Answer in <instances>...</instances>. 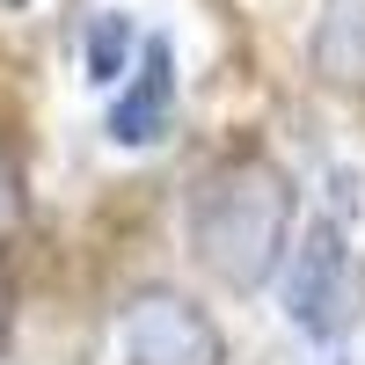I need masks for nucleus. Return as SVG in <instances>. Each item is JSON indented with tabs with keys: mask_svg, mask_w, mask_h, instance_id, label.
I'll return each instance as SVG.
<instances>
[{
	"mask_svg": "<svg viewBox=\"0 0 365 365\" xmlns=\"http://www.w3.org/2000/svg\"><path fill=\"white\" fill-rule=\"evenodd\" d=\"M190 249L197 263L212 270L220 285L234 292H256L285 256V234H292V182L278 161L263 154H241V161H220L197 190H190Z\"/></svg>",
	"mask_w": 365,
	"mask_h": 365,
	"instance_id": "nucleus-1",
	"label": "nucleus"
},
{
	"mask_svg": "<svg viewBox=\"0 0 365 365\" xmlns=\"http://www.w3.org/2000/svg\"><path fill=\"white\" fill-rule=\"evenodd\" d=\"M285 314L307 336H344L358 314V270L336 227H307V241L292 249V278H285Z\"/></svg>",
	"mask_w": 365,
	"mask_h": 365,
	"instance_id": "nucleus-2",
	"label": "nucleus"
},
{
	"mask_svg": "<svg viewBox=\"0 0 365 365\" xmlns=\"http://www.w3.org/2000/svg\"><path fill=\"white\" fill-rule=\"evenodd\" d=\"M125 358L132 365H220L227 344L205 307H190L175 292H139L125 307Z\"/></svg>",
	"mask_w": 365,
	"mask_h": 365,
	"instance_id": "nucleus-3",
	"label": "nucleus"
},
{
	"mask_svg": "<svg viewBox=\"0 0 365 365\" xmlns=\"http://www.w3.org/2000/svg\"><path fill=\"white\" fill-rule=\"evenodd\" d=\"M175 125V44L168 37H146L139 51V73L125 81V96L110 103V139L117 146H154Z\"/></svg>",
	"mask_w": 365,
	"mask_h": 365,
	"instance_id": "nucleus-4",
	"label": "nucleus"
},
{
	"mask_svg": "<svg viewBox=\"0 0 365 365\" xmlns=\"http://www.w3.org/2000/svg\"><path fill=\"white\" fill-rule=\"evenodd\" d=\"M314 73L329 88H358V96H365V0H322Z\"/></svg>",
	"mask_w": 365,
	"mask_h": 365,
	"instance_id": "nucleus-5",
	"label": "nucleus"
},
{
	"mask_svg": "<svg viewBox=\"0 0 365 365\" xmlns=\"http://www.w3.org/2000/svg\"><path fill=\"white\" fill-rule=\"evenodd\" d=\"M125 51H132V15H96V29H88V81H117Z\"/></svg>",
	"mask_w": 365,
	"mask_h": 365,
	"instance_id": "nucleus-6",
	"label": "nucleus"
},
{
	"mask_svg": "<svg viewBox=\"0 0 365 365\" xmlns=\"http://www.w3.org/2000/svg\"><path fill=\"white\" fill-rule=\"evenodd\" d=\"M15 220V182H8V168H0V227Z\"/></svg>",
	"mask_w": 365,
	"mask_h": 365,
	"instance_id": "nucleus-7",
	"label": "nucleus"
},
{
	"mask_svg": "<svg viewBox=\"0 0 365 365\" xmlns=\"http://www.w3.org/2000/svg\"><path fill=\"white\" fill-rule=\"evenodd\" d=\"M0 336H8V278H0Z\"/></svg>",
	"mask_w": 365,
	"mask_h": 365,
	"instance_id": "nucleus-8",
	"label": "nucleus"
},
{
	"mask_svg": "<svg viewBox=\"0 0 365 365\" xmlns=\"http://www.w3.org/2000/svg\"><path fill=\"white\" fill-rule=\"evenodd\" d=\"M0 8H29V0H0Z\"/></svg>",
	"mask_w": 365,
	"mask_h": 365,
	"instance_id": "nucleus-9",
	"label": "nucleus"
}]
</instances>
